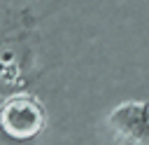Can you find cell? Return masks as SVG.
<instances>
[{
  "label": "cell",
  "mask_w": 149,
  "mask_h": 145,
  "mask_svg": "<svg viewBox=\"0 0 149 145\" xmlns=\"http://www.w3.org/2000/svg\"><path fill=\"white\" fill-rule=\"evenodd\" d=\"M47 126V108L37 96L14 91L0 103V129L12 140H33Z\"/></svg>",
  "instance_id": "cell-1"
},
{
  "label": "cell",
  "mask_w": 149,
  "mask_h": 145,
  "mask_svg": "<svg viewBox=\"0 0 149 145\" xmlns=\"http://www.w3.org/2000/svg\"><path fill=\"white\" fill-rule=\"evenodd\" d=\"M102 124L114 145H149V98L119 101Z\"/></svg>",
  "instance_id": "cell-2"
},
{
  "label": "cell",
  "mask_w": 149,
  "mask_h": 145,
  "mask_svg": "<svg viewBox=\"0 0 149 145\" xmlns=\"http://www.w3.org/2000/svg\"><path fill=\"white\" fill-rule=\"evenodd\" d=\"M28 58H30V51L23 40V33L7 35L0 40V87L2 89H19L23 84Z\"/></svg>",
  "instance_id": "cell-3"
}]
</instances>
